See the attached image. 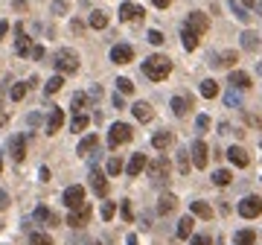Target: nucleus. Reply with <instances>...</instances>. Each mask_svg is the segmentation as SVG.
Here are the masks:
<instances>
[{
  "label": "nucleus",
  "mask_w": 262,
  "mask_h": 245,
  "mask_svg": "<svg viewBox=\"0 0 262 245\" xmlns=\"http://www.w3.org/2000/svg\"><path fill=\"white\" fill-rule=\"evenodd\" d=\"M143 73H146L152 82H163V79L172 73V61H169L166 56L155 53V56H149V58L143 61Z\"/></svg>",
  "instance_id": "1"
},
{
  "label": "nucleus",
  "mask_w": 262,
  "mask_h": 245,
  "mask_svg": "<svg viewBox=\"0 0 262 245\" xmlns=\"http://www.w3.org/2000/svg\"><path fill=\"white\" fill-rule=\"evenodd\" d=\"M52 64H55V70H58L61 76H64V73H76V70H79V53L64 47V50H58V56H55Z\"/></svg>",
  "instance_id": "2"
},
{
  "label": "nucleus",
  "mask_w": 262,
  "mask_h": 245,
  "mask_svg": "<svg viewBox=\"0 0 262 245\" xmlns=\"http://www.w3.org/2000/svg\"><path fill=\"white\" fill-rule=\"evenodd\" d=\"M131 126L128 123H114L111 129H108V146H122V143H128L131 140Z\"/></svg>",
  "instance_id": "3"
},
{
  "label": "nucleus",
  "mask_w": 262,
  "mask_h": 245,
  "mask_svg": "<svg viewBox=\"0 0 262 245\" xmlns=\"http://www.w3.org/2000/svg\"><path fill=\"white\" fill-rule=\"evenodd\" d=\"M260 213H262L260 196H245V199L239 202V216H242V219H257Z\"/></svg>",
  "instance_id": "4"
},
{
  "label": "nucleus",
  "mask_w": 262,
  "mask_h": 245,
  "mask_svg": "<svg viewBox=\"0 0 262 245\" xmlns=\"http://www.w3.org/2000/svg\"><path fill=\"white\" fill-rule=\"evenodd\" d=\"M149 175H152L157 184H163V181L169 178V161H166L163 155H160V158H155V161L149 164Z\"/></svg>",
  "instance_id": "5"
},
{
  "label": "nucleus",
  "mask_w": 262,
  "mask_h": 245,
  "mask_svg": "<svg viewBox=\"0 0 262 245\" xmlns=\"http://www.w3.org/2000/svg\"><path fill=\"white\" fill-rule=\"evenodd\" d=\"M187 26H190V29H192V32L201 38V35L210 29V20H207V15H204V12H190V18H187Z\"/></svg>",
  "instance_id": "6"
},
{
  "label": "nucleus",
  "mask_w": 262,
  "mask_h": 245,
  "mask_svg": "<svg viewBox=\"0 0 262 245\" xmlns=\"http://www.w3.org/2000/svg\"><path fill=\"white\" fill-rule=\"evenodd\" d=\"M64 205H67L70 210L82 207V205H85V187H79V184L67 187V190H64Z\"/></svg>",
  "instance_id": "7"
},
{
  "label": "nucleus",
  "mask_w": 262,
  "mask_h": 245,
  "mask_svg": "<svg viewBox=\"0 0 262 245\" xmlns=\"http://www.w3.org/2000/svg\"><path fill=\"white\" fill-rule=\"evenodd\" d=\"M207 152H210V149H207V143H204V140H195V143H192L190 158H192V164H195L198 170H204V167H207V158H210Z\"/></svg>",
  "instance_id": "8"
},
{
  "label": "nucleus",
  "mask_w": 262,
  "mask_h": 245,
  "mask_svg": "<svg viewBox=\"0 0 262 245\" xmlns=\"http://www.w3.org/2000/svg\"><path fill=\"white\" fill-rule=\"evenodd\" d=\"M87 219H90V205L85 202L82 207L70 210V216H67V225H70V228H82V225H87Z\"/></svg>",
  "instance_id": "9"
},
{
  "label": "nucleus",
  "mask_w": 262,
  "mask_h": 245,
  "mask_svg": "<svg viewBox=\"0 0 262 245\" xmlns=\"http://www.w3.org/2000/svg\"><path fill=\"white\" fill-rule=\"evenodd\" d=\"M120 18H122V20H143V6L125 0V3L120 6Z\"/></svg>",
  "instance_id": "10"
},
{
  "label": "nucleus",
  "mask_w": 262,
  "mask_h": 245,
  "mask_svg": "<svg viewBox=\"0 0 262 245\" xmlns=\"http://www.w3.org/2000/svg\"><path fill=\"white\" fill-rule=\"evenodd\" d=\"M90 187H93V193H96L99 199H105V196H108V178H105V172L90 170Z\"/></svg>",
  "instance_id": "11"
},
{
  "label": "nucleus",
  "mask_w": 262,
  "mask_h": 245,
  "mask_svg": "<svg viewBox=\"0 0 262 245\" xmlns=\"http://www.w3.org/2000/svg\"><path fill=\"white\" fill-rule=\"evenodd\" d=\"M131 58H134V50H131L128 44H117V47L111 50V61H114V64H128Z\"/></svg>",
  "instance_id": "12"
},
{
  "label": "nucleus",
  "mask_w": 262,
  "mask_h": 245,
  "mask_svg": "<svg viewBox=\"0 0 262 245\" xmlns=\"http://www.w3.org/2000/svg\"><path fill=\"white\" fill-rule=\"evenodd\" d=\"M227 161H230L233 167H248V164H251V158H248V152H245L242 146H230V149H227Z\"/></svg>",
  "instance_id": "13"
},
{
  "label": "nucleus",
  "mask_w": 262,
  "mask_h": 245,
  "mask_svg": "<svg viewBox=\"0 0 262 245\" xmlns=\"http://www.w3.org/2000/svg\"><path fill=\"white\" fill-rule=\"evenodd\" d=\"M15 32H17V44H15L17 56H32V50H35V47H32V44H29V38L23 35V26H20V23L15 26Z\"/></svg>",
  "instance_id": "14"
},
{
  "label": "nucleus",
  "mask_w": 262,
  "mask_h": 245,
  "mask_svg": "<svg viewBox=\"0 0 262 245\" xmlns=\"http://www.w3.org/2000/svg\"><path fill=\"white\" fill-rule=\"evenodd\" d=\"M61 126H64V111L61 108H52L50 111V120H47V134H58Z\"/></svg>",
  "instance_id": "15"
},
{
  "label": "nucleus",
  "mask_w": 262,
  "mask_h": 245,
  "mask_svg": "<svg viewBox=\"0 0 262 245\" xmlns=\"http://www.w3.org/2000/svg\"><path fill=\"white\" fill-rule=\"evenodd\" d=\"M9 152H12V158L20 164L23 158H26V140H23V134H17V137H12V143H9Z\"/></svg>",
  "instance_id": "16"
},
{
  "label": "nucleus",
  "mask_w": 262,
  "mask_h": 245,
  "mask_svg": "<svg viewBox=\"0 0 262 245\" xmlns=\"http://www.w3.org/2000/svg\"><path fill=\"white\" fill-rule=\"evenodd\" d=\"M143 170H146V155L134 152V155H131V161H128V167H125V172H128V175L134 178V175H140Z\"/></svg>",
  "instance_id": "17"
},
{
  "label": "nucleus",
  "mask_w": 262,
  "mask_h": 245,
  "mask_svg": "<svg viewBox=\"0 0 262 245\" xmlns=\"http://www.w3.org/2000/svg\"><path fill=\"white\" fill-rule=\"evenodd\" d=\"M175 207H178V199H175L172 193H163L160 202H157V213H160V216H169Z\"/></svg>",
  "instance_id": "18"
},
{
  "label": "nucleus",
  "mask_w": 262,
  "mask_h": 245,
  "mask_svg": "<svg viewBox=\"0 0 262 245\" xmlns=\"http://www.w3.org/2000/svg\"><path fill=\"white\" fill-rule=\"evenodd\" d=\"M230 85H233L236 91H245V88H251V76H248L245 70H233V73H230Z\"/></svg>",
  "instance_id": "19"
},
{
  "label": "nucleus",
  "mask_w": 262,
  "mask_h": 245,
  "mask_svg": "<svg viewBox=\"0 0 262 245\" xmlns=\"http://www.w3.org/2000/svg\"><path fill=\"white\" fill-rule=\"evenodd\" d=\"M169 105H172V114H175V117H184V114L190 111V96H184V94H181V96H172Z\"/></svg>",
  "instance_id": "20"
},
{
  "label": "nucleus",
  "mask_w": 262,
  "mask_h": 245,
  "mask_svg": "<svg viewBox=\"0 0 262 245\" xmlns=\"http://www.w3.org/2000/svg\"><path fill=\"white\" fill-rule=\"evenodd\" d=\"M35 219H38V222H44V225H58V216H55L50 207H44V205H38V207H35Z\"/></svg>",
  "instance_id": "21"
},
{
  "label": "nucleus",
  "mask_w": 262,
  "mask_h": 245,
  "mask_svg": "<svg viewBox=\"0 0 262 245\" xmlns=\"http://www.w3.org/2000/svg\"><path fill=\"white\" fill-rule=\"evenodd\" d=\"M131 111H134V117H137L140 123H149V120H152V105H149V102H134Z\"/></svg>",
  "instance_id": "22"
},
{
  "label": "nucleus",
  "mask_w": 262,
  "mask_h": 245,
  "mask_svg": "<svg viewBox=\"0 0 262 245\" xmlns=\"http://www.w3.org/2000/svg\"><path fill=\"white\" fill-rule=\"evenodd\" d=\"M96 146H99V137H96V134H87V137H85V140L79 143V149H76V152H79V155L85 158V155L96 152Z\"/></svg>",
  "instance_id": "23"
},
{
  "label": "nucleus",
  "mask_w": 262,
  "mask_h": 245,
  "mask_svg": "<svg viewBox=\"0 0 262 245\" xmlns=\"http://www.w3.org/2000/svg\"><path fill=\"white\" fill-rule=\"evenodd\" d=\"M181 41H184V47H187V50H195V47H198V35H195L187 23L181 26Z\"/></svg>",
  "instance_id": "24"
},
{
  "label": "nucleus",
  "mask_w": 262,
  "mask_h": 245,
  "mask_svg": "<svg viewBox=\"0 0 262 245\" xmlns=\"http://www.w3.org/2000/svg\"><path fill=\"white\" fill-rule=\"evenodd\" d=\"M242 47H245V50H257V47H260V35H257L254 29H245V32H242Z\"/></svg>",
  "instance_id": "25"
},
{
  "label": "nucleus",
  "mask_w": 262,
  "mask_h": 245,
  "mask_svg": "<svg viewBox=\"0 0 262 245\" xmlns=\"http://www.w3.org/2000/svg\"><path fill=\"white\" fill-rule=\"evenodd\" d=\"M169 143H172V134H169V132H155V134H152V146H155V149H166Z\"/></svg>",
  "instance_id": "26"
},
{
  "label": "nucleus",
  "mask_w": 262,
  "mask_h": 245,
  "mask_svg": "<svg viewBox=\"0 0 262 245\" xmlns=\"http://www.w3.org/2000/svg\"><path fill=\"white\" fill-rule=\"evenodd\" d=\"M230 181H233V172H230V170H216V172H213V184H216V187H227Z\"/></svg>",
  "instance_id": "27"
},
{
  "label": "nucleus",
  "mask_w": 262,
  "mask_h": 245,
  "mask_svg": "<svg viewBox=\"0 0 262 245\" xmlns=\"http://www.w3.org/2000/svg\"><path fill=\"white\" fill-rule=\"evenodd\" d=\"M192 216H201V219H210V216H213V207H210L207 202H201V199H198V202H192Z\"/></svg>",
  "instance_id": "28"
},
{
  "label": "nucleus",
  "mask_w": 262,
  "mask_h": 245,
  "mask_svg": "<svg viewBox=\"0 0 262 245\" xmlns=\"http://www.w3.org/2000/svg\"><path fill=\"white\" fill-rule=\"evenodd\" d=\"M90 26H93V29H105V26H108V15L99 12V9H93V12H90Z\"/></svg>",
  "instance_id": "29"
},
{
  "label": "nucleus",
  "mask_w": 262,
  "mask_h": 245,
  "mask_svg": "<svg viewBox=\"0 0 262 245\" xmlns=\"http://www.w3.org/2000/svg\"><path fill=\"white\" fill-rule=\"evenodd\" d=\"M190 234H192V216H184L178 222V240H187Z\"/></svg>",
  "instance_id": "30"
},
{
  "label": "nucleus",
  "mask_w": 262,
  "mask_h": 245,
  "mask_svg": "<svg viewBox=\"0 0 262 245\" xmlns=\"http://www.w3.org/2000/svg\"><path fill=\"white\" fill-rule=\"evenodd\" d=\"M216 94H219V85H216L213 79H204V82H201V96H207V99H213Z\"/></svg>",
  "instance_id": "31"
},
{
  "label": "nucleus",
  "mask_w": 262,
  "mask_h": 245,
  "mask_svg": "<svg viewBox=\"0 0 262 245\" xmlns=\"http://www.w3.org/2000/svg\"><path fill=\"white\" fill-rule=\"evenodd\" d=\"M61 85H64V76H61V73H55V76L44 85V91H47V94H55V91H61Z\"/></svg>",
  "instance_id": "32"
},
{
  "label": "nucleus",
  "mask_w": 262,
  "mask_h": 245,
  "mask_svg": "<svg viewBox=\"0 0 262 245\" xmlns=\"http://www.w3.org/2000/svg\"><path fill=\"white\" fill-rule=\"evenodd\" d=\"M254 243H257V234H254L251 228H248V231H239V234H236V245H254Z\"/></svg>",
  "instance_id": "33"
},
{
  "label": "nucleus",
  "mask_w": 262,
  "mask_h": 245,
  "mask_svg": "<svg viewBox=\"0 0 262 245\" xmlns=\"http://www.w3.org/2000/svg\"><path fill=\"white\" fill-rule=\"evenodd\" d=\"M87 123H90V120H87V114H76V117H73V123H70V129H73V132H85V129H87Z\"/></svg>",
  "instance_id": "34"
},
{
  "label": "nucleus",
  "mask_w": 262,
  "mask_h": 245,
  "mask_svg": "<svg viewBox=\"0 0 262 245\" xmlns=\"http://www.w3.org/2000/svg\"><path fill=\"white\" fill-rule=\"evenodd\" d=\"M114 213H117V205H114V202H105V205L99 207V216H102L105 222H111V219H114Z\"/></svg>",
  "instance_id": "35"
},
{
  "label": "nucleus",
  "mask_w": 262,
  "mask_h": 245,
  "mask_svg": "<svg viewBox=\"0 0 262 245\" xmlns=\"http://www.w3.org/2000/svg\"><path fill=\"white\" fill-rule=\"evenodd\" d=\"M9 96H12L15 102H20V99L26 96V85H23V82H17V85H12V91H9Z\"/></svg>",
  "instance_id": "36"
},
{
  "label": "nucleus",
  "mask_w": 262,
  "mask_h": 245,
  "mask_svg": "<svg viewBox=\"0 0 262 245\" xmlns=\"http://www.w3.org/2000/svg\"><path fill=\"white\" fill-rule=\"evenodd\" d=\"M225 105H230V108H239V105H242V99H239V91H236V88L225 94Z\"/></svg>",
  "instance_id": "37"
},
{
  "label": "nucleus",
  "mask_w": 262,
  "mask_h": 245,
  "mask_svg": "<svg viewBox=\"0 0 262 245\" xmlns=\"http://www.w3.org/2000/svg\"><path fill=\"white\" fill-rule=\"evenodd\" d=\"M178 172H181V175H187V172H190V158H187V152H184V149H178Z\"/></svg>",
  "instance_id": "38"
},
{
  "label": "nucleus",
  "mask_w": 262,
  "mask_h": 245,
  "mask_svg": "<svg viewBox=\"0 0 262 245\" xmlns=\"http://www.w3.org/2000/svg\"><path fill=\"white\" fill-rule=\"evenodd\" d=\"M117 91H120V94H131V91H134V82L125 79V76H120V79H117Z\"/></svg>",
  "instance_id": "39"
},
{
  "label": "nucleus",
  "mask_w": 262,
  "mask_h": 245,
  "mask_svg": "<svg viewBox=\"0 0 262 245\" xmlns=\"http://www.w3.org/2000/svg\"><path fill=\"white\" fill-rule=\"evenodd\" d=\"M85 108H87V96H85V94H73V111L82 114Z\"/></svg>",
  "instance_id": "40"
},
{
  "label": "nucleus",
  "mask_w": 262,
  "mask_h": 245,
  "mask_svg": "<svg viewBox=\"0 0 262 245\" xmlns=\"http://www.w3.org/2000/svg\"><path fill=\"white\" fill-rule=\"evenodd\" d=\"M29 245H52V240H50L47 234H41V231H35V234L29 237Z\"/></svg>",
  "instance_id": "41"
},
{
  "label": "nucleus",
  "mask_w": 262,
  "mask_h": 245,
  "mask_svg": "<svg viewBox=\"0 0 262 245\" xmlns=\"http://www.w3.org/2000/svg\"><path fill=\"white\" fill-rule=\"evenodd\" d=\"M166 38H163V32L160 29H149V44H155V47H160Z\"/></svg>",
  "instance_id": "42"
},
{
  "label": "nucleus",
  "mask_w": 262,
  "mask_h": 245,
  "mask_svg": "<svg viewBox=\"0 0 262 245\" xmlns=\"http://www.w3.org/2000/svg\"><path fill=\"white\" fill-rule=\"evenodd\" d=\"M195 129L204 134V132L210 129V117H207V114H198V117H195Z\"/></svg>",
  "instance_id": "43"
},
{
  "label": "nucleus",
  "mask_w": 262,
  "mask_h": 245,
  "mask_svg": "<svg viewBox=\"0 0 262 245\" xmlns=\"http://www.w3.org/2000/svg\"><path fill=\"white\" fill-rule=\"evenodd\" d=\"M122 172V161L120 158H111L108 161V175H120Z\"/></svg>",
  "instance_id": "44"
},
{
  "label": "nucleus",
  "mask_w": 262,
  "mask_h": 245,
  "mask_svg": "<svg viewBox=\"0 0 262 245\" xmlns=\"http://www.w3.org/2000/svg\"><path fill=\"white\" fill-rule=\"evenodd\" d=\"M230 6H233V12H236V18H239V20H248V9H245L239 0H230Z\"/></svg>",
  "instance_id": "45"
},
{
  "label": "nucleus",
  "mask_w": 262,
  "mask_h": 245,
  "mask_svg": "<svg viewBox=\"0 0 262 245\" xmlns=\"http://www.w3.org/2000/svg\"><path fill=\"white\" fill-rule=\"evenodd\" d=\"M219 64H225V67H233V64H236V53H233V50L222 53V61H219Z\"/></svg>",
  "instance_id": "46"
},
{
  "label": "nucleus",
  "mask_w": 262,
  "mask_h": 245,
  "mask_svg": "<svg viewBox=\"0 0 262 245\" xmlns=\"http://www.w3.org/2000/svg\"><path fill=\"white\" fill-rule=\"evenodd\" d=\"M120 213H122V219H125V222H131V219H134V210H131V202H122V207H120Z\"/></svg>",
  "instance_id": "47"
},
{
  "label": "nucleus",
  "mask_w": 262,
  "mask_h": 245,
  "mask_svg": "<svg viewBox=\"0 0 262 245\" xmlns=\"http://www.w3.org/2000/svg\"><path fill=\"white\" fill-rule=\"evenodd\" d=\"M6 207H9V193L0 190V210H6Z\"/></svg>",
  "instance_id": "48"
},
{
  "label": "nucleus",
  "mask_w": 262,
  "mask_h": 245,
  "mask_svg": "<svg viewBox=\"0 0 262 245\" xmlns=\"http://www.w3.org/2000/svg\"><path fill=\"white\" fill-rule=\"evenodd\" d=\"M190 245H210V237H192Z\"/></svg>",
  "instance_id": "49"
},
{
  "label": "nucleus",
  "mask_w": 262,
  "mask_h": 245,
  "mask_svg": "<svg viewBox=\"0 0 262 245\" xmlns=\"http://www.w3.org/2000/svg\"><path fill=\"white\" fill-rule=\"evenodd\" d=\"M64 9H67V6H64V3H61V0H55V3H52V12H55V15H61V12H64Z\"/></svg>",
  "instance_id": "50"
},
{
  "label": "nucleus",
  "mask_w": 262,
  "mask_h": 245,
  "mask_svg": "<svg viewBox=\"0 0 262 245\" xmlns=\"http://www.w3.org/2000/svg\"><path fill=\"white\" fill-rule=\"evenodd\" d=\"M32 58L41 61V58H44V47H35V50H32Z\"/></svg>",
  "instance_id": "51"
},
{
  "label": "nucleus",
  "mask_w": 262,
  "mask_h": 245,
  "mask_svg": "<svg viewBox=\"0 0 262 245\" xmlns=\"http://www.w3.org/2000/svg\"><path fill=\"white\" fill-rule=\"evenodd\" d=\"M90 96H93V99H99V96H102V88H99V85H93V88H90Z\"/></svg>",
  "instance_id": "52"
},
{
  "label": "nucleus",
  "mask_w": 262,
  "mask_h": 245,
  "mask_svg": "<svg viewBox=\"0 0 262 245\" xmlns=\"http://www.w3.org/2000/svg\"><path fill=\"white\" fill-rule=\"evenodd\" d=\"M38 175H41V181H50V170H47V167H41V172H38Z\"/></svg>",
  "instance_id": "53"
},
{
  "label": "nucleus",
  "mask_w": 262,
  "mask_h": 245,
  "mask_svg": "<svg viewBox=\"0 0 262 245\" xmlns=\"http://www.w3.org/2000/svg\"><path fill=\"white\" fill-rule=\"evenodd\" d=\"M6 32H9V20H0V38H3Z\"/></svg>",
  "instance_id": "54"
},
{
  "label": "nucleus",
  "mask_w": 262,
  "mask_h": 245,
  "mask_svg": "<svg viewBox=\"0 0 262 245\" xmlns=\"http://www.w3.org/2000/svg\"><path fill=\"white\" fill-rule=\"evenodd\" d=\"M152 3H155V6H157V9H166V6H169V3H172V0H152Z\"/></svg>",
  "instance_id": "55"
},
{
  "label": "nucleus",
  "mask_w": 262,
  "mask_h": 245,
  "mask_svg": "<svg viewBox=\"0 0 262 245\" xmlns=\"http://www.w3.org/2000/svg\"><path fill=\"white\" fill-rule=\"evenodd\" d=\"M242 6H245V9H251V6H254V0H242Z\"/></svg>",
  "instance_id": "56"
},
{
  "label": "nucleus",
  "mask_w": 262,
  "mask_h": 245,
  "mask_svg": "<svg viewBox=\"0 0 262 245\" xmlns=\"http://www.w3.org/2000/svg\"><path fill=\"white\" fill-rule=\"evenodd\" d=\"M128 245H137V237H134V234H131V237H128Z\"/></svg>",
  "instance_id": "57"
},
{
  "label": "nucleus",
  "mask_w": 262,
  "mask_h": 245,
  "mask_svg": "<svg viewBox=\"0 0 262 245\" xmlns=\"http://www.w3.org/2000/svg\"><path fill=\"white\" fill-rule=\"evenodd\" d=\"M0 123H3V114H0Z\"/></svg>",
  "instance_id": "58"
}]
</instances>
